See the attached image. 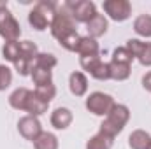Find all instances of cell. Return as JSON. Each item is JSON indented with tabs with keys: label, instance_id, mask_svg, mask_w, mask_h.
Here are the masks:
<instances>
[{
	"label": "cell",
	"instance_id": "obj_15",
	"mask_svg": "<svg viewBox=\"0 0 151 149\" xmlns=\"http://www.w3.org/2000/svg\"><path fill=\"white\" fill-rule=\"evenodd\" d=\"M128 146L130 149H150L151 135L146 130H134L128 135Z\"/></svg>",
	"mask_w": 151,
	"mask_h": 149
},
{
	"label": "cell",
	"instance_id": "obj_18",
	"mask_svg": "<svg viewBox=\"0 0 151 149\" xmlns=\"http://www.w3.org/2000/svg\"><path fill=\"white\" fill-rule=\"evenodd\" d=\"M47 107H49V104H46L44 100H40L37 95L32 91L30 93V98H28V102H27V109L25 112H28V116H40V114H44V112H47Z\"/></svg>",
	"mask_w": 151,
	"mask_h": 149
},
{
	"label": "cell",
	"instance_id": "obj_32",
	"mask_svg": "<svg viewBox=\"0 0 151 149\" xmlns=\"http://www.w3.org/2000/svg\"><path fill=\"white\" fill-rule=\"evenodd\" d=\"M150 149H151V146H150Z\"/></svg>",
	"mask_w": 151,
	"mask_h": 149
},
{
	"label": "cell",
	"instance_id": "obj_2",
	"mask_svg": "<svg viewBox=\"0 0 151 149\" xmlns=\"http://www.w3.org/2000/svg\"><path fill=\"white\" fill-rule=\"evenodd\" d=\"M128 119H130V109L125 104H114L111 112L104 117L99 132H102V133H106V135L114 139L118 133L123 132V128L127 126Z\"/></svg>",
	"mask_w": 151,
	"mask_h": 149
},
{
	"label": "cell",
	"instance_id": "obj_12",
	"mask_svg": "<svg viewBox=\"0 0 151 149\" xmlns=\"http://www.w3.org/2000/svg\"><path fill=\"white\" fill-rule=\"evenodd\" d=\"M76 53L79 54V58H83V56H100V46H99L97 39H91L90 35H84V37L79 39Z\"/></svg>",
	"mask_w": 151,
	"mask_h": 149
},
{
	"label": "cell",
	"instance_id": "obj_20",
	"mask_svg": "<svg viewBox=\"0 0 151 149\" xmlns=\"http://www.w3.org/2000/svg\"><path fill=\"white\" fill-rule=\"evenodd\" d=\"M35 149H58V137L51 132H42L34 140Z\"/></svg>",
	"mask_w": 151,
	"mask_h": 149
},
{
	"label": "cell",
	"instance_id": "obj_13",
	"mask_svg": "<svg viewBox=\"0 0 151 149\" xmlns=\"http://www.w3.org/2000/svg\"><path fill=\"white\" fill-rule=\"evenodd\" d=\"M69 90L74 97H83L88 91V79L83 72H72L69 75Z\"/></svg>",
	"mask_w": 151,
	"mask_h": 149
},
{
	"label": "cell",
	"instance_id": "obj_14",
	"mask_svg": "<svg viewBox=\"0 0 151 149\" xmlns=\"http://www.w3.org/2000/svg\"><path fill=\"white\" fill-rule=\"evenodd\" d=\"M30 93H32V90H28V88H16L9 95V105L16 111H25L27 102L30 98Z\"/></svg>",
	"mask_w": 151,
	"mask_h": 149
},
{
	"label": "cell",
	"instance_id": "obj_22",
	"mask_svg": "<svg viewBox=\"0 0 151 149\" xmlns=\"http://www.w3.org/2000/svg\"><path fill=\"white\" fill-rule=\"evenodd\" d=\"M2 54L7 62H11L12 65L18 62V58L21 56V47H19V40H12V42H5Z\"/></svg>",
	"mask_w": 151,
	"mask_h": 149
},
{
	"label": "cell",
	"instance_id": "obj_3",
	"mask_svg": "<svg viewBox=\"0 0 151 149\" xmlns=\"http://www.w3.org/2000/svg\"><path fill=\"white\" fill-rule=\"evenodd\" d=\"M56 7L58 4L51 2V0H40L37 2L32 11L28 12V23L32 28H35L37 32H42L46 28L51 27V21H53V16L56 12Z\"/></svg>",
	"mask_w": 151,
	"mask_h": 149
},
{
	"label": "cell",
	"instance_id": "obj_17",
	"mask_svg": "<svg viewBox=\"0 0 151 149\" xmlns=\"http://www.w3.org/2000/svg\"><path fill=\"white\" fill-rule=\"evenodd\" d=\"M134 32L139 37L151 39V14H141L134 19Z\"/></svg>",
	"mask_w": 151,
	"mask_h": 149
},
{
	"label": "cell",
	"instance_id": "obj_1",
	"mask_svg": "<svg viewBox=\"0 0 151 149\" xmlns=\"http://www.w3.org/2000/svg\"><path fill=\"white\" fill-rule=\"evenodd\" d=\"M49 30H51V35L56 39L58 42L62 39H65L67 35L77 32V23H76L74 18H72V12H70L67 2H63V4H60L56 7V12L53 16V21H51Z\"/></svg>",
	"mask_w": 151,
	"mask_h": 149
},
{
	"label": "cell",
	"instance_id": "obj_7",
	"mask_svg": "<svg viewBox=\"0 0 151 149\" xmlns=\"http://www.w3.org/2000/svg\"><path fill=\"white\" fill-rule=\"evenodd\" d=\"M67 5H69V9L72 12V18H74L76 23H84L86 25L99 12L95 2H91V0H76V2L74 0H69Z\"/></svg>",
	"mask_w": 151,
	"mask_h": 149
},
{
	"label": "cell",
	"instance_id": "obj_8",
	"mask_svg": "<svg viewBox=\"0 0 151 149\" xmlns=\"http://www.w3.org/2000/svg\"><path fill=\"white\" fill-rule=\"evenodd\" d=\"M102 9L113 21L118 23L127 21L132 16V4L128 0H104Z\"/></svg>",
	"mask_w": 151,
	"mask_h": 149
},
{
	"label": "cell",
	"instance_id": "obj_4",
	"mask_svg": "<svg viewBox=\"0 0 151 149\" xmlns=\"http://www.w3.org/2000/svg\"><path fill=\"white\" fill-rule=\"evenodd\" d=\"M114 98L111 95H107V93H104V91H93V93H90L88 95V98H86V102H84V105H86V109L91 112V114H95V116H100V117H106L111 109L114 107Z\"/></svg>",
	"mask_w": 151,
	"mask_h": 149
},
{
	"label": "cell",
	"instance_id": "obj_19",
	"mask_svg": "<svg viewBox=\"0 0 151 149\" xmlns=\"http://www.w3.org/2000/svg\"><path fill=\"white\" fill-rule=\"evenodd\" d=\"M30 77L34 81L35 86H44V84H53V70H47V69H42L34 65L32 70H30Z\"/></svg>",
	"mask_w": 151,
	"mask_h": 149
},
{
	"label": "cell",
	"instance_id": "obj_27",
	"mask_svg": "<svg viewBox=\"0 0 151 149\" xmlns=\"http://www.w3.org/2000/svg\"><path fill=\"white\" fill-rule=\"evenodd\" d=\"M12 82V72L7 65H0V91H5Z\"/></svg>",
	"mask_w": 151,
	"mask_h": 149
},
{
	"label": "cell",
	"instance_id": "obj_29",
	"mask_svg": "<svg viewBox=\"0 0 151 149\" xmlns=\"http://www.w3.org/2000/svg\"><path fill=\"white\" fill-rule=\"evenodd\" d=\"M137 62L142 65V67H151V42H146L141 56L137 58Z\"/></svg>",
	"mask_w": 151,
	"mask_h": 149
},
{
	"label": "cell",
	"instance_id": "obj_31",
	"mask_svg": "<svg viewBox=\"0 0 151 149\" xmlns=\"http://www.w3.org/2000/svg\"><path fill=\"white\" fill-rule=\"evenodd\" d=\"M2 7H7V2H0V9Z\"/></svg>",
	"mask_w": 151,
	"mask_h": 149
},
{
	"label": "cell",
	"instance_id": "obj_10",
	"mask_svg": "<svg viewBox=\"0 0 151 149\" xmlns=\"http://www.w3.org/2000/svg\"><path fill=\"white\" fill-rule=\"evenodd\" d=\"M107 28H109V21L100 12H97L95 18H91L86 23V32H88V35L91 39H99V37H102V35H106Z\"/></svg>",
	"mask_w": 151,
	"mask_h": 149
},
{
	"label": "cell",
	"instance_id": "obj_11",
	"mask_svg": "<svg viewBox=\"0 0 151 149\" xmlns=\"http://www.w3.org/2000/svg\"><path fill=\"white\" fill-rule=\"evenodd\" d=\"M72 119H74L72 111L67 109V107H56L55 111L51 112V117H49L51 126H55L56 130H65V128H69L70 123H72Z\"/></svg>",
	"mask_w": 151,
	"mask_h": 149
},
{
	"label": "cell",
	"instance_id": "obj_23",
	"mask_svg": "<svg viewBox=\"0 0 151 149\" xmlns=\"http://www.w3.org/2000/svg\"><path fill=\"white\" fill-rule=\"evenodd\" d=\"M134 60H135V58L132 56V53H130L125 46L116 47L113 51V58H111V62H114V63H123V65H132Z\"/></svg>",
	"mask_w": 151,
	"mask_h": 149
},
{
	"label": "cell",
	"instance_id": "obj_6",
	"mask_svg": "<svg viewBox=\"0 0 151 149\" xmlns=\"http://www.w3.org/2000/svg\"><path fill=\"white\" fill-rule=\"evenodd\" d=\"M79 63L83 67V70H86L97 81H107L111 79L109 74V63H106L100 56H83L79 58Z\"/></svg>",
	"mask_w": 151,
	"mask_h": 149
},
{
	"label": "cell",
	"instance_id": "obj_21",
	"mask_svg": "<svg viewBox=\"0 0 151 149\" xmlns=\"http://www.w3.org/2000/svg\"><path fill=\"white\" fill-rule=\"evenodd\" d=\"M109 74H111V79H114V81H127L132 74V65L109 62Z\"/></svg>",
	"mask_w": 151,
	"mask_h": 149
},
{
	"label": "cell",
	"instance_id": "obj_24",
	"mask_svg": "<svg viewBox=\"0 0 151 149\" xmlns=\"http://www.w3.org/2000/svg\"><path fill=\"white\" fill-rule=\"evenodd\" d=\"M34 93L46 104H51V100L56 97V86L55 84H44V86H35Z\"/></svg>",
	"mask_w": 151,
	"mask_h": 149
},
{
	"label": "cell",
	"instance_id": "obj_25",
	"mask_svg": "<svg viewBox=\"0 0 151 149\" xmlns=\"http://www.w3.org/2000/svg\"><path fill=\"white\" fill-rule=\"evenodd\" d=\"M34 65L42 67V69H47V70H53V69L58 65V60H56V56L51 54V53H39L37 58H35V62H34Z\"/></svg>",
	"mask_w": 151,
	"mask_h": 149
},
{
	"label": "cell",
	"instance_id": "obj_30",
	"mask_svg": "<svg viewBox=\"0 0 151 149\" xmlns=\"http://www.w3.org/2000/svg\"><path fill=\"white\" fill-rule=\"evenodd\" d=\"M142 88H144L146 91H150V93H151V70L142 77Z\"/></svg>",
	"mask_w": 151,
	"mask_h": 149
},
{
	"label": "cell",
	"instance_id": "obj_16",
	"mask_svg": "<svg viewBox=\"0 0 151 149\" xmlns=\"http://www.w3.org/2000/svg\"><path fill=\"white\" fill-rule=\"evenodd\" d=\"M114 144V139L102 133V132H97L93 137L88 139L86 142V149H111Z\"/></svg>",
	"mask_w": 151,
	"mask_h": 149
},
{
	"label": "cell",
	"instance_id": "obj_5",
	"mask_svg": "<svg viewBox=\"0 0 151 149\" xmlns=\"http://www.w3.org/2000/svg\"><path fill=\"white\" fill-rule=\"evenodd\" d=\"M19 35H21V27L18 19L12 16L9 7H2L0 9V37L5 42H12V40H19Z\"/></svg>",
	"mask_w": 151,
	"mask_h": 149
},
{
	"label": "cell",
	"instance_id": "obj_26",
	"mask_svg": "<svg viewBox=\"0 0 151 149\" xmlns=\"http://www.w3.org/2000/svg\"><path fill=\"white\" fill-rule=\"evenodd\" d=\"M144 46H146V42H144V40H141V39H128L125 47H127V49L132 53V56L137 60V58L141 56V53H142Z\"/></svg>",
	"mask_w": 151,
	"mask_h": 149
},
{
	"label": "cell",
	"instance_id": "obj_9",
	"mask_svg": "<svg viewBox=\"0 0 151 149\" xmlns=\"http://www.w3.org/2000/svg\"><path fill=\"white\" fill-rule=\"evenodd\" d=\"M18 132H19V135H21L23 139L34 142L44 130H42L40 121H39L35 116H28V114H27V116H23V117L18 121Z\"/></svg>",
	"mask_w": 151,
	"mask_h": 149
},
{
	"label": "cell",
	"instance_id": "obj_28",
	"mask_svg": "<svg viewBox=\"0 0 151 149\" xmlns=\"http://www.w3.org/2000/svg\"><path fill=\"white\" fill-rule=\"evenodd\" d=\"M79 39H81V35H79L77 32H76V34H70V35H67L65 39H62V40H60V46H62L63 49H67V51L76 53L77 44H79Z\"/></svg>",
	"mask_w": 151,
	"mask_h": 149
}]
</instances>
